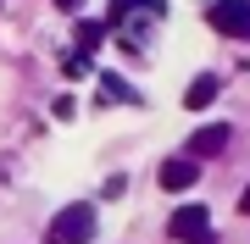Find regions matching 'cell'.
<instances>
[{
    "mask_svg": "<svg viewBox=\"0 0 250 244\" xmlns=\"http://www.w3.org/2000/svg\"><path fill=\"white\" fill-rule=\"evenodd\" d=\"M239 211H245V217H250V189H245V194H239Z\"/></svg>",
    "mask_w": 250,
    "mask_h": 244,
    "instance_id": "10",
    "label": "cell"
},
{
    "mask_svg": "<svg viewBox=\"0 0 250 244\" xmlns=\"http://www.w3.org/2000/svg\"><path fill=\"white\" fill-rule=\"evenodd\" d=\"M95 239V206H62L50 217V244H89Z\"/></svg>",
    "mask_w": 250,
    "mask_h": 244,
    "instance_id": "1",
    "label": "cell"
},
{
    "mask_svg": "<svg viewBox=\"0 0 250 244\" xmlns=\"http://www.w3.org/2000/svg\"><path fill=\"white\" fill-rule=\"evenodd\" d=\"M217 94H223V78H217V73H200L195 83H189V94H184V106H189V111H206V106H211Z\"/></svg>",
    "mask_w": 250,
    "mask_h": 244,
    "instance_id": "6",
    "label": "cell"
},
{
    "mask_svg": "<svg viewBox=\"0 0 250 244\" xmlns=\"http://www.w3.org/2000/svg\"><path fill=\"white\" fill-rule=\"evenodd\" d=\"M195 244H217V239H211V233H200V239H195Z\"/></svg>",
    "mask_w": 250,
    "mask_h": 244,
    "instance_id": "12",
    "label": "cell"
},
{
    "mask_svg": "<svg viewBox=\"0 0 250 244\" xmlns=\"http://www.w3.org/2000/svg\"><path fill=\"white\" fill-rule=\"evenodd\" d=\"M100 89H106V100H139V94L128 89V83L117 78V73H106V78H100Z\"/></svg>",
    "mask_w": 250,
    "mask_h": 244,
    "instance_id": "8",
    "label": "cell"
},
{
    "mask_svg": "<svg viewBox=\"0 0 250 244\" xmlns=\"http://www.w3.org/2000/svg\"><path fill=\"white\" fill-rule=\"evenodd\" d=\"M223 145H228V128L223 122H211V128H195V133H189V155H223Z\"/></svg>",
    "mask_w": 250,
    "mask_h": 244,
    "instance_id": "5",
    "label": "cell"
},
{
    "mask_svg": "<svg viewBox=\"0 0 250 244\" xmlns=\"http://www.w3.org/2000/svg\"><path fill=\"white\" fill-rule=\"evenodd\" d=\"M100 39H106V22H78V50H83V56H89Z\"/></svg>",
    "mask_w": 250,
    "mask_h": 244,
    "instance_id": "7",
    "label": "cell"
},
{
    "mask_svg": "<svg viewBox=\"0 0 250 244\" xmlns=\"http://www.w3.org/2000/svg\"><path fill=\"white\" fill-rule=\"evenodd\" d=\"M206 227H211V211H206V206H178V211H172V222H167V233L178 239V244H195Z\"/></svg>",
    "mask_w": 250,
    "mask_h": 244,
    "instance_id": "3",
    "label": "cell"
},
{
    "mask_svg": "<svg viewBox=\"0 0 250 244\" xmlns=\"http://www.w3.org/2000/svg\"><path fill=\"white\" fill-rule=\"evenodd\" d=\"M156 183H161V189H167V194H184L189 183H195V155H184V161H161Z\"/></svg>",
    "mask_w": 250,
    "mask_h": 244,
    "instance_id": "4",
    "label": "cell"
},
{
    "mask_svg": "<svg viewBox=\"0 0 250 244\" xmlns=\"http://www.w3.org/2000/svg\"><path fill=\"white\" fill-rule=\"evenodd\" d=\"M56 6H62V11H78V0H56Z\"/></svg>",
    "mask_w": 250,
    "mask_h": 244,
    "instance_id": "11",
    "label": "cell"
},
{
    "mask_svg": "<svg viewBox=\"0 0 250 244\" xmlns=\"http://www.w3.org/2000/svg\"><path fill=\"white\" fill-rule=\"evenodd\" d=\"M62 73H67V78H83V73H89V56H67Z\"/></svg>",
    "mask_w": 250,
    "mask_h": 244,
    "instance_id": "9",
    "label": "cell"
},
{
    "mask_svg": "<svg viewBox=\"0 0 250 244\" xmlns=\"http://www.w3.org/2000/svg\"><path fill=\"white\" fill-rule=\"evenodd\" d=\"M206 22L228 39H250V0H211L206 6Z\"/></svg>",
    "mask_w": 250,
    "mask_h": 244,
    "instance_id": "2",
    "label": "cell"
}]
</instances>
